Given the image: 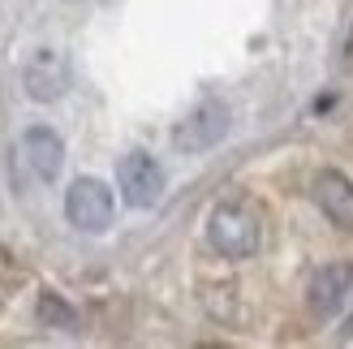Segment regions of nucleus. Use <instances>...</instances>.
<instances>
[{"label":"nucleus","instance_id":"nucleus-5","mask_svg":"<svg viewBox=\"0 0 353 349\" xmlns=\"http://www.w3.org/2000/svg\"><path fill=\"white\" fill-rule=\"evenodd\" d=\"M22 86H26V95L39 99V103L61 99L65 86H69V61L57 48H34L22 65Z\"/></svg>","mask_w":353,"mask_h":349},{"label":"nucleus","instance_id":"nucleus-7","mask_svg":"<svg viewBox=\"0 0 353 349\" xmlns=\"http://www.w3.org/2000/svg\"><path fill=\"white\" fill-rule=\"evenodd\" d=\"M349 293H353V263H323L310 276L306 298H310V310L319 319H332L349 302Z\"/></svg>","mask_w":353,"mask_h":349},{"label":"nucleus","instance_id":"nucleus-9","mask_svg":"<svg viewBox=\"0 0 353 349\" xmlns=\"http://www.w3.org/2000/svg\"><path fill=\"white\" fill-rule=\"evenodd\" d=\"M39 319H43L48 328H74V323H78V310L69 306L61 293L43 289V293H39Z\"/></svg>","mask_w":353,"mask_h":349},{"label":"nucleus","instance_id":"nucleus-6","mask_svg":"<svg viewBox=\"0 0 353 349\" xmlns=\"http://www.w3.org/2000/svg\"><path fill=\"white\" fill-rule=\"evenodd\" d=\"M310 195H314L319 212H323L332 224H336V229L353 233V181L345 177L341 168H323V172H314Z\"/></svg>","mask_w":353,"mask_h":349},{"label":"nucleus","instance_id":"nucleus-1","mask_svg":"<svg viewBox=\"0 0 353 349\" xmlns=\"http://www.w3.org/2000/svg\"><path fill=\"white\" fill-rule=\"evenodd\" d=\"M259 216L245 203H216L207 216V241L220 259H250L259 250Z\"/></svg>","mask_w":353,"mask_h":349},{"label":"nucleus","instance_id":"nucleus-4","mask_svg":"<svg viewBox=\"0 0 353 349\" xmlns=\"http://www.w3.org/2000/svg\"><path fill=\"white\" fill-rule=\"evenodd\" d=\"M117 186H121V195H125L130 207H151L164 195V168L147 151H130L117 164Z\"/></svg>","mask_w":353,"mask_h":349},{"label":"nucleus","instance_id":"nucleus-8","mask_svg":"<svg viewBox=\"0 0 353 349\" xmlns=\"http://www.w3.org/2000/svg\"><path fill=\"white\" fill-rule=\"evenodd\" d=\"M22 160L30 164V172L39 181H57V172L65 164V143H61V134L57 130H48V126H30L22 134Z\"/></svg>","mask_w":353,"mask_h":349},{"label":"nucleus","instance_id":"nucleus-2","mask_svg":"<svg viewBox=\"0 0 353 349\" xmlns=\"http://www.w3.org/2000/svg\"><path fill=\"white\" fill-rule=\"evenodd\" d=\"M228 134V108L220 99H203L194 103L190 117L172 130V147L181 155H199V151H211Z\"/></svg>","mask_w":353,"mask_h":349},{"label":"nucleus","instance_id":"nucleus-3","mask_svg":"<svg viewBox=\"0 0 353 349\" xmlns=\"http://www.w3.org/2000/svg\"><path fill=\"white\" fill-rule=\"evenodd\" d=\"M65 216L82 233H103L112 224V190L95 177H78L65 195Z\"/></svg>","mask_w":353,"mask_h":349}]
</instances>
